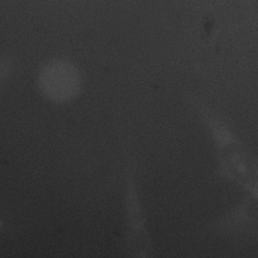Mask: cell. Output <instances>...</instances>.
<instances>
[{"mask_svg": "<svg viewBox=\"0 0 258 258\" xmlns=\"http://www.w3.org/2000/svg\"><path fill=\"white\" fill-rule=\"evenodd\" d=\"M206 124L218 146L223 173L258 200V159L242 146L224 121L213 117Z\"/></svg>", "mask_w": 258, "mask_h": 258, "instance_id": "6da1fadb", "label": "cell"}, {"mask_svg": "<svg viewBox=\"0 0 258 258\" xmlns=\"http://www.w3.org/2000/svg\"><path fill=\"white\" fill-rule=\"evenodd\" d=\"M133 176L129 175L128 181V188L127 190L128 196V224L129 233H132L129 239L147 240V231L145 228V222L143 218L142 212L139 204V199L137 194L136 187L135 188Z\"/></svg>", "mask_w": 258, "mask_h": 258, "instance_id": "7a4b0ae2", "label": "cell"}]
</instances>
